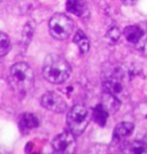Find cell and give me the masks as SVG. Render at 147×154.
<instances>
[{"label":"cell","mask_w":147,"mask_h":154,"mask_svg":"<svg viewBox=\"0 0 147 154\" xmlns=\"http://www.w3.org/2000/svg\"><path fill=\"white\" fill-rule=\"evenodd\" d=\"M71 74V67L68 61L58 54H50L45 58L43 64V76L52 84L64 83Z\"/></svg>","instance_id":"cell-1"},{"label":"cell","mask_w":147,"mask_h":154,"mask_svg":"<svg viewBox=\"0 0 147 154\" xmlns=\"http://www.w3.org/2000/svg\"><path fill=\"white\" fill-rule=\"evenodd\" d=\"M8 82L20 94H26L31 90L35 83V74L32 68L26 62H19L12 66L8 74Z\"/></svg>","instance_id":"cell-2"},{"label":"cell","mask_w":147,"mask_h":154,"mask_svg":"<svg viewBox=\"0 0 147 154\" xmlns=\"http://www.w3.org/2000/svg\"><path fill=\"white\" fill-rule=\"evenodd\" d=\"M89 122V110L84 105L77 103L74 107H71L67 115V125H68V130L72 135H75L76 137L82 135L85 131Z\"/></svg>","instance_id":"cell-3"},{"label":"cell","mask_w":147,"mask_h":154,"mask_svg":"<svg viewBox=\"0 0 147 154\" xmlns=\"http://www.w3.org/2000/svg\"><path fill=\"white\" fill-rule=\"evenodd\" d=\"M74 21L64 14H54L50 20V33L53 38L58 40H64L70 37V35L74 31Z\"/></svg>","instance_id":"cell-4"},{"label":"cell","mask_w":147,"mask_h":154,"mask_svg":"<svg viewBox=\"0 0 147 154\" xmlns=\"http://www.w3.org/2000/svg\"><path fill=\"white\" fill-rule=\"evenodd\" d=\"M75 137L69 130L63 131L52 140V147L58 153H72L75 151Z\"/></svg>","instance_id":"cell-5"},{"label":"cell","mask_w":147,"mask_h":154,"mask_svg":"<svg viewBox=\"0 0 147 154\" xmlns=\"http://www.w3.org/2000/svg\"><path fill=\"white\" fill-rule=\"evenodd\" d=\"M41 105L43 107L54 113H64L67 110V103L57 92H46L41 97Z\"/></svg>","instance_id":"cell-6"},{"label":"cell","mask_w":147,"mask_h":154,"mask_svg":"<svg viewBox=\"0 0 147 154\" xmlns=\"http://www.w3.org/2000/svg\"><path fill=\"white\" fill-rule=\"evenodd\" d=\"M124 36L129 43L138 45L139 43H142L145 39V31L139 26H129L124 29Z\"/></svg>","instance_id":"cell-7"},{"label":"cell","mask_w":147,"mask_h":154,"mask_svg":"<svg viewBox=\"0 0 147 154\" xmlns=\"http://www.w3.org/2000/svg\"><path fill=\"white\" fill-rule=\"evenodd\" d=\"M103 91L109 92V93L120 98L124 92V86L120 81V78L112 76L103 81Z\"/></svg>","instance_id":"cell-8"},{"label":"cell","mask_w":147,"mask_h":154,"mask_svg":"<svg viewBox=\"0 0 147 154\" xmlns=\"http://www.w3.org/2000/svg\"><path fill=\"white\" fill-rule=\"evenodd\" d=\"M19 125L22 132H26V131H29L31 129L38 128L39 120L38 117L35 114H32V113H24L20 117Z\"/></svg>","instance_id":"cell-9"},{"label":"cell","mask_w":147,"mask_h":154,"mask_svg":"<svg viewBox=\"0 0 147 154\" xmlns=\"http://www.w3.org/2000/svg\"><path fill=\"white\" fill-rule=\"evenodd\" d=\"M134 129L133 123L131 122H121L116 125V128L114 129L113 132V139L116 141H121L123 139H125L127 137L132 134Z\"/></svg>","instance_id":"cell-10"},{"label":"cell","mask_w":147,"mask_h":154,"mask_svg":"<svg viewBox=\"0 0 147 154\" xmlns=\"http://www.w3.org/2000/svg\"><path fill=\"white\" fill-rule=\"evenodd\" d=\"M103 106L106 107V109L109 112V114H114L116 113L118 109H120V106H121V100L118 97L114 96L109 92H106L103 91V101H101Z\"/></svg>","instance_id":"cell-11"},{"label":"cell","mask_w":147,"mask_h":154,"mask_svg":"<svg viewBox=\"0 0 147 154\" xmlns=\"http://www.w3.org/2000/svg\"><path fill=\"white\" fill-rule=\"evenodd\" d=\"M109 116V112L106 109V107L103 106V103H98L96 107L93 108V112H92V119L96 123H98L100 127H105L106 125V122L108 120Z\"/></svg>","instance_id":"cell-12"},{"label":"cell","mask_w":147,"mask_h":154,"mask_svg":"<svg viewBox=\"0 0 147 154\" xmlns=\"http://www.w3.org/2000/svg\"><path fill=\"white\" fill-rule=\"evenodd\" d=\"M66 8L69 13L76 16H82L86 9L85 0H67Z\"/></svg>","instance_id":"cell-13"},{"label":"cell","mask_w":147,"mask_h":154,"mask_svg":"<svg viewBox=\"0 0 147 154\" xmlns=\"http://www.w3.org/2000/svg\"><path fill=\"white\" fill-rule=\"evenodd\" d=\"M122 151L129 153H147V140H134L128 143L122 148Z\"/></svg>","instance_id":"cell-14"},{"label":"cell","mask_w":147,"mask_h":154,"mask_svg":"<svg viewBox=\"0 0 147 154\" xmlns=\"http://www.w3.org/2000/svg\"><path fill=\"white\" fill-rule=\"evenodd\" d=\"M74 43L78 46V48H79V51H81L82 54H84V53H86V52L89 51L90 42L87 37H86V35L82 30H77L76 31L75 36H74Z\"/></svg>","instance_id":"cell-15"},{"label":"cell","mask_w":147,"mask_h":154,"mask_svg":"<svg viewBox=\"0 0 147 154\" xmlns=\"http://www.w3.org/2000/svg\"><path fill=\"white\" fill-rule=\"evenodd\" d=\"M33 23L32 22H28L24 26V29H23V33H22V43H23V45L24 47L29 45V43H30V40L32 38V35H33Z\"/></svg>","instance_id":"cell-16"},{"label":"cell","mask_w":147,"mask_h":154,"mask_svg":"<svg viewBox=\"0 0 147 154\" xmlns=\"http://www.w3.org/2000/svg\"><path fill=\"white\" fill-rule=\"evenodd\" d=\"M0 36H1V38H0V57H4L11 50V40L5 32H1Z\"/></svg>","instance_id":"cell-17"},{"label":"cell","mask_w":147,"mask_h":154,"mask_svg":"<svg viewBox=\"0 0 147 154\" xmlns=\"http://www.w3.org/2000/svg\"><path fill=\"white\" fill-rule=\"evenodd\" d=\"M120 37H121V31H120V29L116 28V26L112 28V29L108 30V32H107V38H108L109 40H112L113 43H116V42L120 39Z\"/></svg>","instance_id":"cell-18"},{"label":"cell","mask_w":147,"mask_h":154,"mask_svg":"<svg viewBox=\"0 0 147 154\" xmlns=\"http://www.w3.org/2000/svg\"><path fill=\"white\" fill-rule=\"evenodd\" d=\"M122 2L125 5V6H133L138 2V0H122Z\"/></svg>","instance_id":"cell-19"},{"label":"cell","mask_w":147,"mask_h":154,"mask_svg":"<svg viewBox=\"0 0 147 154\" xmlns=\"http://www.w3.org/2000/svg\"><path fill=\"white\" fill-rule=\"evenodd\" d=\"M146 117H147V115H146Z\"/></svg>","instance_id":"cell-20"}]
</instances>
